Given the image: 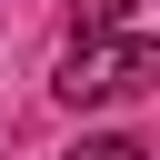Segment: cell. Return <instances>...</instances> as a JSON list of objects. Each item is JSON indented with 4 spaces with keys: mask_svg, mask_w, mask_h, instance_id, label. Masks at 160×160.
Segmentation results:
<instances>
[{
    "mask_svg": "<svg viewBox=\"0 0 160 160\" xmlns=\"http://www.w3.org/2000/svg\"><path fill=\"white\" fill-rule=\"evenodd\" d=\"M70 110H110V100H140L160 90V40L150 30H110V40H70L60 50V80H50Z\"/></svg>",
    "mask_w": 160,
    "mask_h": 160,
    "instance_id": "obj_1",
    "label": "cell"
},
{
    "mask_svg": "<svg viewBox=\"0 0 160 160\" xmlns=\"http://www.w3.org/2000/svg\"><path fill=\"white\" fill-rule=\"evenodd\" d=\"M70 160H150V150H140V140H130V130H100V140H80V150H70Z\"/></svg>",
    "mask_w": 160,
    "mask_h": 160,
    "instance_id": "obj_3",
    "label": "cell"
},
{
    "mask_svg": "<svg viewBox=\"0 0 160 160\" xmlns=\"http://www.w3.org/2000/svg\"><path fill=\"white\" fill-rule=\"evenodd\" d=\"M130 30V0H70V40H110Z\"/></svg>",
    "mask_w": 160,
    "mask_h": 160,
    "instance_id": "obj_2",
    "label": "cell"
}]
</instances>
